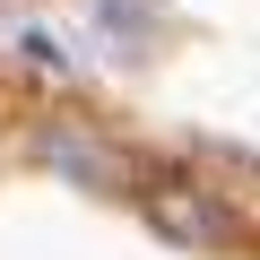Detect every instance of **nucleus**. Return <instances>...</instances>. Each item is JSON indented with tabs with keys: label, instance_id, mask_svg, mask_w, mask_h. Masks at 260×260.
Masks as SVG:
<instances>
[{
	"label": "nucleus",
	"instance_id": "4",
	"mask_svg": "<svg viewBox=\"0 0 260 260\" xmlns=\"http://www.w3.org/2000/svg\"><path fill=\"white\" fill-rule=\"evenodd\" d=\"M18 52H26L35 70H70V44H61L52 26H26V35H18Z\"/></svg>",
	"mask_w": 260,
	"mask_h": 260
},
{
	"label": "nucleus",
	"instance_id": "1",
	"mask_svg": "<svg viewBox=\"0 0 260 260\" xmlns=\"http://www.w3.org/2000/svg\"><path fill=\"white\" fill-rule=\"evenodd\" d=\"M139 208H148V225H156L165 243H182V251H225V243H243V217H234L217 191L156 182V191H139Z\"/></svg>",
	"mask_w": 260,
	"mask_h": 260
},
{
	"label": "nucleus",
	"instance_id": "3",
	"mask_svg": "<svg viewBox=\"0 0 260 260\" xmlns=\"http://www.w3.org/2000/svg\"><path fill=\"white\" fill-rule=\"evenodd\" d=\"M35 156L44 165H61L70 182H87V191H113V156L87 139V130H35Z\"/></svg>",
	"mask_w": 260,
	"mask_h": 260
},
{
	"label": "nucleus",
	"instance_id": "2",
	"mask_svg": "<svg viewBox=\"0 0 260 260\" xmlns=\"http://www.w3.org/2000/svg\"><path fill=\"white\" fill-rule=\"evenodd\" d=\"M87 9H95V35H104L121 61H139V52L174 26V9H165V0H87Z\"/></svg>",
	"mask_w": 260,
	"mask_h": 260
}]
</instances>
